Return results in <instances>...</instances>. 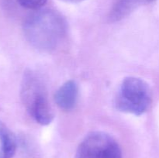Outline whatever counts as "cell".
<instances>
[{
	"label": "cell",
	"mask_w": 159,
	"mask_h": 158,
	"mask_svg": "<svg viewBox=\"0 0 159 158\" xmlns=\"http://www.w3.org/2000/svg\"><path fill=\"white\" fill-rule=\"evenodd\" d=\"M152 90L143 79L127 77L123 80L115 98L116 109L124 113L141 116L152 103Z\"/></svg>",
	"instance_id": "3957f363"
},
{
	"label": "cell",
	"mask_w": 159,
	"mask_h": 158,
	"mask_svg": "<svg viewBox=\"0 0 159 158\" xmlns=\"http://www.w3.org/2000/svg\"><path fill=\"white\" fill-rule=\"evenodd\" d=\"M23 33L34 47L43 52H51L65 40L67 23L57 11L38 9L25 20Z\"/></svg>",
	"instance_id": "6da1fadb"
},
{
	"label": "cell",
	"mask_w": 159,
	"mask_h": 158,
	"mask_svg": "<svg viewBox=\"0 0 159 158\" xmlns=\"http://www.w3.org/2000/svg\"><path fill=\"white\" fill-rule=\"evenodd\" d=\"M142 4H147L146 0H116L110 11V20L116 22L122 20Z\"/></svg>",
	"instance_id": "52a82bcc"
},
{
	"label": "cell",
	"mask_w": 159,
	"mask_h": 158,
	"mask_svg": "<svg viewBox=\"0 0 159 158\" xmlns=\"http://www.w3.org/2000/svg\"><path fill=\"white\" fill-rule=\"evenodd\" d=\"M155 1V0H146V2H147V4H148V3H152Z\"/></svg>",
	"instance_id": "30bf717a"
},
{
	"label": "cell",
	"mask_w": 159,
	"mask_h": 158,
	"mask_svg": "<svg viewBox=\"0 0 159 158\" xmlns=\"http://www.w3.org/2000/svg\"><path fill=\"white\" fill-rule=\"evenodd\" d=\"M16 146V139L12 132L0 121V158H12Z\"/></svg>",
	"instance_id": "8992f818"
},
{
	"label": "cell",
	"mask_w": 159,
	"mask_h": 158,
	"mask_svg": "<svg viewBox=\"0 0 159 158\" xmlns=\"http://www.w3.org/2000/svg\"><path fill=\"white\" fill-rule=\"evenodd\" d=\"M75 158H122V151L111 135L96 131L90 133L82 139Z\"/></svg>",
	"instance_id": "277c9868"
},
{
	"label": "cell",
	"mask_w": 159,
	"mask_h": 158,
	"mask_svg": "<svg viewBox=\"0 0 159 158\" xmlns=\"http://www.w3.org/2000/svg\"><path fill=\"white\" fill-rule=\"evenodd\" d=\"M61 1L65 2H70V3H78L83 1V0H61Z\"/></svg>",
	"instance_id": "9c48e42d"
},
{
	"label": "cell",
	"mask_w": 159,
	"mask_h": 158,
	"mask_svg": "<svg viewBox=\"0 0 159 158\" xmlns=\"http://www.w3.org/2000/svg\"><path fill=\"white\" fill-rule=\"evenodd\" d=\"M79 96V87L73 80L67 81L54 94V101L57 106L65 111H71L77 103Z\"/></svg>",
	"instance_id": "5b68a950"
},
{
	"label": "cell",
	"mask_w": 159,
	"mask_h": 158,
	"mask_svg": "<svg viewBox=\"0 0 159 158\" xmlns=\"http://www.w3.org/2000/svg\"><path fill=\"white\" fill-rule=\"evenodd\" d=\"M21 99L30 116L37 123L49 125L54 117L47 95L46 89L37 75L27 71L23 75L21 85Z\"/></svg>",
	"instance_id": "7a4b0ae2"
},
{
	"label": "cell",
	"mask_w": 159,
	"mask_h": 158,
	"mask_svg": "<svg viewBox=\"0 0 159 158\" xmlns=\"http://www.w3.org/2000/svg\"><path fill=\"white\" fill-rule=\"evenodd\" d=\"M20 6L26 9L32 10H38L43 7L46 3L47 0H17Z\"/></svg>",
	"instance_id": "ba28073f"
}]
</instances>
